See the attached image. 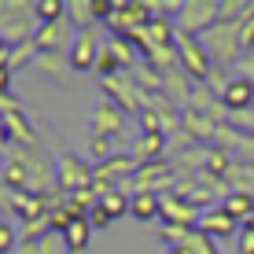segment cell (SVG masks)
<instances>
[{
  "mask_svg": "<svg viewBox=\"0 0 254 254\" xmlns=\"http://www.w3.org/2000/svg\"><path fill=\"white\" fill-rule=\"evenodd\" d=\"M37 247H41V254H70V251H66V240H63V232H48L45 240L37 243Z\"/></svg>",
  "mask_w": 254,
  "mask_h": 254,
  "instance_id": "26",
  "label": "cell"
},
{
  "mask_svg": "<svg viewBox=\"0 0 254 254\" xmlns=\"http://www.w3.org/2000/svg\"><path fill=\"white\" fill-rule=\"evenodd\" d=\"M240 254H254V229H240Z\"/></svg>",
  "mask_w": 254,
  "mask_h": 254,
  "instance_id": "31",
  "label": "cell"
},
{
  "mask_svg": "<svg viewBox=\"0 0 254 254\" xmlns=\"http://www.w3.org/2000/svg\"><path fill=\"white\" fill-rule=\"evenodd\" d=\"M103 45H107V41H103ZM103 45H100V37H96V30H77V41H74V48H70V66H74V74L96 70Z\"/></svg>",
  "mask_w": 254,
  "mask_h": 254,
  "instance_id": "8",
  "label": "cell"
},
{
  "mask_svg": "<svg viewBox=\"0 0 254 254\" xmlns=\"http://www.w3.org/2000/svg\"><path fill=\"white\" fill-rule=\"evenodd\" d=\"M111 221H115V217H111V214H107V210H103L100 203H96V206L89 210V225H92V229H107Z\"/></svg>",
  "mask_w": 254,
  "mask_h": 254,
  "instance_id": "30",
  "label": "cell"
},
{
  "mask_svg": "<svg viewBox=\"0 0 254 254\" xmlns=\"http://www.w3.org/2000/svg\"><path fill=\"white\" fill-rule=\"evenodd\" d=\"M89 236H92V225H89V217H77L74 225L63 232V240H66V251H77L81 254L85 247H89Z\"/></svg>",
  "mask_w": 254,
  "mask_h": 254,
  "instance_id": "20",
  "label": "cell"
},
{
  "mask_svg": "<svg viewBox=\"0 0 254 254\" xmlns=\"http://www.w3.org/2000/svg\"><path fill=\"white\" fill-rule=\"evenodd\" d=\"M240 30H243V22L236 19V22H217V26H210V30L203 33V37H199L214 66H236V59L243 56Z\"/></svg>",
  "mask_w": 254,
  "mask_h": 254,
  "instance_id": "1",
  "label": "cell"
},
{
  "mask_svg": "<svg viewBox=\"0 0 254 254\" xmlns=\"http://www.w3.org/2000/svg\"><path fill=\"white\" fill-rule=\"evenodd\" d=\"M159 4H144V0H115V11L107 19V30L115 37H133L136 30H144L155 19Z\"/></svg>",
  "mask_w": 254,
  "mask_h": 254,
  "instance_id": "3",
  "label": "cell"
},
{
  "mask_svg": "<svg viewBox=\"0 0 254 254\" xmlns=\"http://www.w3.org/2000/svg\"><path fill=\"white\" fill-rule=\"evenodd\" d=\"M229 126L240 129L243 136H254V107L251 111H240V115H229Z\"/></svg>",
  "mask_w": 254,
  "mask_h": 254,
  "instance_id": "27",
  "label": "cell"
},
{
  "mask_svg": "<svg viewBox=\"0 0 254 254\" xmlns=\"http://www.w3.org/2000/svg\"><path fill=\"white\" fill-rule=\"evenodd\" d=\"M89 151H92V159H96V166H100V162H107L111 155H115V151H111V140H107V136H92Z\"/></svg>",
  "mask_w": 254,
  "mask_h": 254,
  "instance_id": "28",
  "label": "cell"
},
{
  "mask_svg": "<svg viewBox=\"0 0 254 254\" xmlns=\"http://www.w3.org/2000/svg\"><path fill=\"white\" fill-rule=\"evenodd\" d=\"M92 181H96V166L92 162H85L81 155H59L56 159V185H59V191H85V188H92Z\"/></svg>",
  "mask_w": 254,
  "mask_h": 254,
  "instance_id": "5",
  "label": "cell"
},
{
  "mask_svg": "<svg viewBox=\"0 0 254 254\" xmlns=\"http://www.w3.org/2000/svg\"><path fill=\"white\" fill-rule=\"evenodd\" d=\"M129 214H133L136 221H159L162 217V195H151V191L129 195Z\"/></svg>",
  "mask_w": 254,
  "mask_h": 254,
  "instance_id": "15",
  "label": "cell"
},
{
  "mask_svg": "<svg viewBox=\"0 0 254 254\" xmlns=\"http://www.w3.org/2000/svg\"><path fill=\"white\" fill-rule=\"evenodd\" d=\"M177 59H181V70H185L195 85H206L210 81L214 63H210V56H206V48H203V41H199V37L177 30Z\"/></svg>",
  "mask_w": 254,
  "mask_h": 254,
  "instance_id": "4",
  "label": "cell"
},
{
  "mask_svg": "<svg viewBox=\"0 0 254 254\" xmlns=\"http://www.w3.org/2000/svg\"><path fill=\"white\" fill-rule=\"evenodd\" d=\"M166 254H191V247H188V243H181V247H170Z\"/></svg>",
  "mask_w": 254,
  "mask_h": 254,
  "instance_id": "34",
  "label": "cell"
},
{
  "mask_svg": "<svg viewBox=\"0 0 254 254\" xmlns=\"http://www.w3.org/2000/svg\"><path fill=\"white\" fill-rule=\"evenodd\" d=\"M33 70H41V74H48V77H66V70H74V66H70V56H59V52H41L37 63H33Z\"/></svg>",
  "mask_w": 254,
  "mask_h": 254,
  "instance_id": "18",
  "label": "cell"
},
{
  "mask_svg": "<svg viewBox=\"0 0 254 254\" xmlns=\"http://www.w3.org/2000/svg\"><path fill=\"white\" fill-rule=\"evenodd\" d=\"M199 217H203V210H195L185 195H177V191L162 195V221H166V225H185V229H199Z\"/></svg>",
  "mask_w": 254,
  "mask_h": 254,
  "instance_id": "11",
  "label": "cell"
},
{
  "mask_svg": "<svg viewBox=\"0 0 254 254\" xmlns=\"http://www.w3.org/2000/svg\"><path fill=\"white\" fill-rule=\"evenodd\" d=\"M136 159V166H147V162H162L166 155V133H140V140L129 151Z\"/></svg>",
  "mask_w": 254,
  "mask_h": 254,
  "instance_id": "13",
  "label": "cell"
},
{
  "mask_svg": "<svg viewBox=\"0 0 254 254\" xmlns=\"http://www.w3.org/2000/svg\"><path fill=\"white\" fill-rule=\"evenodd\" d=\"M240 229H243V225L236 221L221 203L203 210V217H199V232L210 236V240H229V236H240Z\"/></svg>",
  "mask_w": 254,
  "mask_h": 254,
  "instance_id": "9",
  "label": "cell"
},
{
  "mask_svg": "<svg viewBox=\"0 0 254 254\" xmlns=\"http://www.w3.org/2000/svg\"><path fill=\"white\" fill-rule=\"evenodd\" d=\"M100 206L107 210L111 217H122V214H129V195L118 188V191H111V195H103V199H100Z\"/></svg>",
  "mask_w": 254,
  "mask_h": 254,
  "instance_id": "24",
  "label": "cell"
},
{
  "mask_svg": "<svg viewBox=\"0 0 254 254\" xmlns=\"http://www.w3.org/2000/svg\"><path fill=\"white\" fill-rule=\"evenodd\" d=\"M107 48L115 52V59H118V66H122V70L136 66L140 59H144V56H140V48H136L129 37H111V41H107Z\"/></svg>",
  "mask_w": 254,
  "mask_h": 254,
  "instance_id": "19",
  "label": "cell"
},
{
  "mask_svg": "<svg viewBox=\"0 0 254 254\" xmlns=\"http://www.w3.org/2000/svg\"><path fill=\"white\" fill-rule=\"evenodd\" d=\"M37 56H41V48L33 45V41H22V45L11 48V56H7V66H11V70H26V66L37 63Z\"/></svg>",
  "mask_w": 254,
  "mask_h": 254,
  "instance_id": "21",
  "label": "cell"
},
{
  "mask_svg": "<svg viewBox=\"0 0 254 254\" xmlns=\"http://www.w3.org/2000/svg\"><path fill=\"white\" fill-rule=\"evenodd\" d=\"M236 77H247V81H254V52H243L240 59H236Z\"/></svg>",
  "mask_w": 254,
  "mask_h": 254,
  "instance_id": "29",
  "label": "cell"
},
{
  "mask_svg": "<svg viewBox=\"0 0 254 254\" xmlns=\"http://www.w3.org/2000/svg\"><path fill=\"white\" fill-rule=\"evenodd\" d=\"M126 122H129V115L122 107H115L111 100H103L100 107L89 115V126H92V136H107V140H115V136H122L126 133Z\"/></svg>",
  "mask_w": 254,
  "mask_h": 254,
  "instance_id": "7",
  "label": "cell"
},
{
  "mask_svg": "<svg viewBox=\"0 0 254 254\" xmlns=\"http://www.w3.org/2000/svg\"><path fill=\"white\" fill-rule=\"evenodd\" d=\"M221 206L229 210V214H232L240 225H247L251 217H254V195H247V191H232V195H225Z\"/></svg>",
  "mask_w": 254,
  "mask_h": 254,
  "instance_id": "17",
  "label": "cell"
},
{
  "mask_svg": "<svg viewBox=\"0 0 254 254\" xmlns=\"http://www.w3.org/2000/svg\"><path fill=\"white\" fill-rule=\"evenodd\" d=\"M217 133H221V122H214L210 115H203V111L195 107H185L181 111V136L185 140H217Z\"/></svg>",
  "mask_w": 254,
  "mask_h": 254,
  "instance_id": "10",
  "label": "cell"
},
{
  "mask_svg": "<svg viewBox=\"0 0 254 254\" xmlns=\"http://www.w3.org/2000/svg\"><path fill=\"white\" fill-rule=\"evenodd\" d=\"M66 15H70V22L77 26V30H96V11H92V0H77V4H70L66 7Z\"/></svg>",
  "mask_w": 254,
  "mask_h": 254,
  "instance_id": "22",
  "label": "cell"
},
{
  "mask_svg": "<svg viewBox=\"0 0 254 254\" xmlns=\"http://www.w3.org/2000/svg\"><path fill=\"white\" fill-rule=\"evenodd\" d=\"M0 181H4V188L15 191V195H19V191H30V166L11 155V159L0 166Z\"/></svg>",
  "mask_w": 254,
  "mask_h": 254,
  "instance_id": "14",
  "label": "cell"
},
{
  "mask_svg": "<svg viewBox=\"0 0 254 254\" xmlns=\"http://www.w3.org/2000/svg\"><path fill=\"white\" fill-rule=\"evenodd\" d=\"M225 181H229V188H232V191H247V195H254V162L236 159Z\"/></svg>",
  "mask_w": 254,
  "mask_h": 254,
  "instance_id": "16",
  "label": "cell"
},
{
  "mask_svg": "<svg viewBox=\"0 0 254 254\" xmlns=\"http://www.w3.org/2000/svg\"><path fill=\"white\" fill-rule=\"evenodd\" d=\"M221 103L229 115H240V111H251L254 107V81H247V77H229V85H225L221 92Z\"/></svg>",
  "mask_w": 254,
  "mask_h": 254,
  "instance_id": "12",
  "label": "cell"
},
{
  "mask_svg": "<svg viewBox=\"0 0 254 254\" xmlns=\"http://www.w3.org/2000/svg\"><path fill=\"white\" fill-rule=\"evenodd\" d=\"M77 41V26L66 19H56V22H41L37 33H33V45L41 52H59V56H70V48H74Z\"/></svg>",
  "mask_w": 254,
  "mask_h": 254,
  "instance_id": "6",
  "label": "cell"
},
{
  "mask_svg": "<svg viewBox=\"0 0 254 254\" xmlns=\"http://www.w3.org/2000/svg\"><path fill=\"white\" fill-rule=\"evenodd\" d=\"M66 7L63 0H33V15L37 22H56V19H66Z\"/></svg>",
  "mask_w": 254,
  "mask_h": 254,
  "instance_id": "23",
  "label": "cell"
},
{
  "mask_svg": "<svg viewBox=\"0 0 254 254\" xmlns=\"http://www.w3.org/2000/svg\"><path fill=\"white\" fill-rule=\"evenodd\" d=\"M19 232H15V225L11 221H0V254H15L19 251Z\"/></svg>",
  "mask_w": 254,
  "mask_h": 254,
  "instance_id": "25",
  "label": "cell"
},
{
  "mask_svg": "<svg viewBox=\"0 0 254 254\" xmlns=\"http://www.w3.org/2000/svg\"><path fill=\"white\" fill-rule=\"evenodd\" d=\"M15 254H41V247H37V243H19Z\"/></svg>",
  "mask_w": 254,
  "mask_h": 254,
  "instance_id": "33",
  "label": "cell"
},
{
  "mask_svg": "<svg viewBox=\"0 0 254 254\" xmlns=\"http://www.w3.org/2000/svg\"><path fill=\"white\" fill-rule=\"evenodd\" d=\"M181 33H191V37H203L210 26L221 22V0H185L177 4V15H173Z\"/></svg>",
  "mask_w": 254,
  "mask_h": 254,
  "instance_id": "2",
  "label": "cell"
},
{
  "mask_svg": "<svg viewBox=\"0 0 254 254\" xmlns=\"http://www.w3.org/2000/svg\"><path fill=\"white\" fill-rule=\"evenodd\" d=\"M11 74H15V70L7 66V63L0 66V96H7V89H11Z\"/></svg>",
  "mask_w": 254,
  "mask_h": 254,
  "instance_id": "32",
  "label": "cell"
}]
</instances>
